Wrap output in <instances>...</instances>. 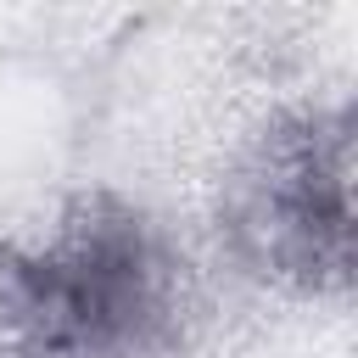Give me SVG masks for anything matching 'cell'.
I'll use <instances>...</instances> for the list:
<instances>
[{
	"label": "cell",
	"mask_w": 358,
	"mask_h": 358,
	"mask_svg": "<svg viewBox=\"0 0 358 358\" xmlns=\"http://www.w3.org/2000/svg\"><path fill=\"white\" fill-rule=\"evenodd\" d=\"M168 313L173 257L129 201L90 196L45 241L0 257V330L22 358H129Z\"/></svg>",
	"instance_id": "obj_1"
},
{
	"label": "cell",
	"mask_w": 358,
	"mask_h": 358,
	"mask_svg": "<svg viewBox=\"0 0 358 358\" xmlns=\"http://www.w3.org/2000/svg\"><path fill=\"white\" fill-rule=\"evenodd\" d=\"M246 229L263 241L268 263L285 274L336 268L347 252V151L341 140L324 151L313 134H291L268 145L263 173L246 196Z\"/></svg>",
	"instance_id": "obj_2"
}]
</instances>
